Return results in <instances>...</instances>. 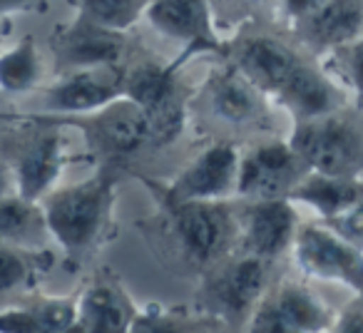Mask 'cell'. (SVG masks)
I'll return each instance as SVG.
<instances>
[{"label":"cell","instance_id":"cell-21","mask_svg":"<svg viewBox=\"0 0 363 333\" xmlns=\"http://www.w3.org/2000/svg\"><path fill=\"white\" fill-rule=\"evenodd\" d=\"M48 242H52V237L40 202L21 194L0 199V244L23 252H45Z\"/></svg>","mask_w":363,"mask_h":333},{"label":"cell","instance_id":"cell-16","mask_svg":"<svg viewBox=\"0 0 363 333\" xmlns=\"http://www.w3.org/2000/svg\"><path fill=\"white\" fill-rule=\"evenodd\" d=\"M77 301V333H130V323L137 313L125 288L115 281L87 283L75 296Z\"/></svg>","mask_w":363,"mask_h":333},{"label":"cell","instance_id":"cell-27","mask_svg":"<svg viewBox=\"0 0 363 333\" xmlns=\"http://www.w3.org/2000/svg\"><path fill=\"white\" fill-rule=\"evenodd\" d=\"M130 333H187V328L177 318L174 311L160 306V303H147V306L137 308L130 323Z\"/></svg>","mask_w":363,"mask_h":333},{"label":"cell","instance_id":"cell-24","mask_svg":"<svg viewBox=\"0 0 363 333\" xmlns=\"http://www.w3.org/2000/svg\"><path fill=\"white\" fill-rule=\"evenodd\" d=\"M45 77L43 55L30 40L0 52V92L6 95H28Z\"/></svg>","mask_w":363,"mask_h":333},{"label":"cell","instance_id":"cell-34","mask_svg":"<svg viewBox=\"0 0 363 333\" xmlns=\"http://www.w3.org/2000/svg\"><path fill=\"white\" fill-rule=\"evenodd\" d=\"M351 308H358V311H363V293H361V296L353 298V301H351Z\"/></svg>","mask_w":363,"mask_h":333},{"label":"cell","instance_id":"cell-7","mask_svg":"<svg viewBox=\"0 0 363 333\" xmlns=\"http://www.w3.org/2000/svg\"><path fill=\"white\" fill-rule=\"evenodd\" d=\"M242 152L229 142L209 145L199 152L167 187L157 192L174 202H227L237 194Z\"/></svg>","mask_w":363,"mask_h":333},{"label":"cell","instance_id":"cell-5","mask_svg":"<svg viewBox=\"0 0 363 333\" xmlns=\"http://www.w3.org/2000/svg\"><path fill=\"white\" fill-rule=\"evenodd\" d=\"M291 256L306 278L341 283L356 296L363 293V252L323 222L298 227Z\"/></svg>","mask_w":363,"mask_h":333},{"label":"cell","instance_id":"cell-18","mask_svg":"<svg viewBox=\"0 0 363 333\" xmlns=\"http://www.w3.org/2000/svg\"><path fill=\"white\" fill-rule=\"evenodd\" d=\"M55 50L60 62L70 72L85 70V67L120 65L125 43H122V33L105 30V28H97L80 18L75 28L62 33Z\"/></svg>","mask_w":363,"mask_h":333},{"label":"cell","instance_id":"cell-10","mask_svg":"<svg viewBox=\"0 0 363 333\" xmlns=\"http://www.w3.org/2000/svg\"><path fill=\"white\" fill-rule=\"evenodd\" d=\"M127 70L122 65L70 70L48 87L45 107L57 115H90L125 97Z\"/></svg>","mask_w":363,"mask_h":333},{"label":"cell","instance_id":"cell-30","mask_svg":"<svg viewBox=\"0 0 363 333\" xmlns=\"http://www.w3.org/2000/svg\"><path fill=\"white\" fill-rule=\"evenodd\" d=\"M326 0H279V8H281V16L289 26H296L298 21H303L306 16H311L313 11L323 6Z\"/></svg>","mask_w":363,"mask_h":333},{"label":"cell","instance_id":"cell-14","mask_svg":"<svg viewBox=\"0 0 363 333\" xmlns=\"http://www.w3.org/2000/svg\"><path fill=\"white\" fill-rule=\"evenodd\" d=\"M65 164L67 145L60 132H43L33 137L13 166L18 194L33 202H43L52 189H57V179Z\"/></svg>","mask_w":363,"mask_h":333},{"label":"cell","instance_id":"cell-1","mask_svg":"<svg viewBox=\"0 0 363 333\" xmlns=\"http://www.w3.org/2000/svg\"><path fill=\"white\" fill-rule=\"evenodd\" d=\"M237 70L272 97L294 122L311 120L348 105V95L308 50L274 35H249L234 47Z\"/></svg>","mask_w":363,"mask_h":333},{"label":"cell","instance_id":"cell-12","mask_svg":"<svg viewBox=\"0 0 363 333\" xmlns=\"http://www.w3.org/2000/svg\"><path fill=\"white\" fill-rule=\"evenodd\" d=\"M303 50L323 60L328 52L363 38V0H326L294 26Z\"/></svg>","mask_w":363,"mask_h":333},{"label":"cell","instance_id":"cell-32","mask_svg":"<svg viewBox=\"0 0 363 333\" xmlns=\"http://www.w3.org/2000/svg\"><path fill=\"white\" fill-rule=\"evenodd\" d=\"M11 194H18L16 172H13V166H8L6 162L0 159V199L11 197Z\"/></svg>","mask_w":363,"mask_h":333},{"label":"cell","instance_id":"cell-2","mask_svg":"<svg viewBox=\"0 0 363 333\" xmlns=\"http://www.w3.org/2000/svg\"><path fill=\"white\" fill-rule=\"evenodd\" d=\"M40 204L52 242L67 254L90 252L110 227L115 177L110 172H97L70 187L52 189Z\"/></svg>","mask_w":363,"mask_h":333},{"label":"cell","instance_id":"cell-33","mask_svg":"<svg viewBox=\"0 0 363 333\" xmlns=\"http://www.w3.org/2000/svg\"><path fill=\"white\" fill-rule=\"evenodd\" d=\"M30 0H0V13H13V11H23L28 8Z\"/></svg>","mask_w":363,"mask_h":333},{"label":"cell","instance_id":"cell-8","mask_svg":"<svg viewBox=\"0 0 363 333\" xmlns=\"http://www.w3.org/2000/svg\"><path fill=\"white\" fill-rule=\"evenodd\" d=\"M125 97L145 110L155 145H169L184 127V95L172 67L147 62L127 70Z\"/></svg>","mask_w":363,"mask_h":333},{"label":"cell","instance_id":"cell-35","mask_svg":"<svg viewBox=\"0 0 363 333\" xmlns=\"http://www.w3.org/2000/svg\"><path fill=\"white\" fill-rule=\"evenodd\" d=\"M234 3H257V0H234Z\"/></svg>","mask_w":363,"mask_h":333},{"label":"cell","instance_id":"cell-28","mask_svg":"<svg viewBox=\"0 0 363 333\" xmlns=\"http://www.w3.org/2000/svg\"><path fill=\"white\" fill-rule=\"evenodd\" d=\"M247 333H303V331L279 311V306L267 293V298H264V301L254 308L252 316H249Z\"/></svg>","mask_w":363,"mask_h":333},{"label":"cell","instance_id":"cell-3","mask_svg":"<svg viewBox=\"0 0 363 333\" xmlns=\"http://www.w3.org/2000/svg\"><path fill=\"white\" fill-rule=\"evenodd\" d=\"M291 147L308 169L326 177L363 179V110L343 105L326 115L294 122Z\"/></svg>","mask_w":363,"mask_h":333},{"label":"cell","instance_id":"cell-26","mask_svg":"<svg viewBox=\"0 0 363 333\" xmlns=\"http://www.w3.org/2000/svg\"><path fill=\"white\" fill-rule=\"evenodd\" d=\"M326 72L343 87L351 90L356 97V107L363 110V38L328 52L321 60Z\"/></svg>","mask_w":363,"mask_h":333},{"label":"cell","instance_id":"cell-19","mask_svg":"<svg viewBox=\"0 0 363 333\" xmlns=\"http://www.w3.org/2000/svg\"><path fill=\"white\" fill-rule=\"evenodd\" d=\"M264 97L267 95H262L237 67L219 75L209 87L214 115L234 127L264 125L269 120V107Z\"/></svg>","mask_w":363,"mask_h":333},{"label":"cell","instance_id":"cell-22","mask_svg":"<svg viewBox=\"0 0 363 333\" xmlns=\"http://www.w3.org/2000/svg\"><path fill=\"white\" fill-rule=\"evenodd\" d=\"M269 298L303 333H328L338 318V313L306 281L286 278L269 293Z\"/></svg>","mask_w":363,"mask_h":333},{"label":"cell","instance_id":"cell-20","mask_svg":"<svg viewBox=\"0 0 363 333\" xmlns=\"http://www.w3.org/2000/svg\"><path fill=\"white\" fill-rule=\"evenodd\" d=\"M294 204H306L308 209L321 217V222L363 204V179L358 177H326V174L311 172L296 189L291 197Z\"/></svg>","mask_w":363,"mask_h":333},{"label":"cell","instance_id":"cell-25","mask_svg":"<svg viewBox=\"0 0 363 333\" xmlns=\"http://www.w3.org/2000/svg\"><path fill=\"white\" fill-rule=\"evenodd\" d=\"M150 0H80V18L112 33H125L145 16Z\"/></svg>","mask_w":363,"mask_h":333},{"label":"cell","instance_id":"cell-31","mask_svg":"<svg viewBox=\"0 0 363 333\" xmlns=\"http://www.w3.org/2000/svg\"><path fill=\"white\" fill-rule=\"evenodd\" d=\"M328 333H363V311L346 306V311L338 313L336 323Z\"/></svg>","mask_w":363,"mask_h":333},{"label":"cell","instance_id":"cell-9","mask_svg":"<svg viewBox=\"0 0 363 333\" xmlns=\"http://www.w3.org/2000/svg\"><path fill=\"white\" fill-rule=\"evenodd\" d=\"M298 227L301 222L291 199L249 202L239 212V244L244 254L272 264L291 252Z\"/></svg>","mask_w":363,"mask_h":333},{"label":"cell","instance_id":"cell-13","mask_svg":"<svg viewBox=\"0 0 363 333\" xmlns=\"http://www.w3.org/2000/svg\"><path fill=\"white\" fill-rule=\"evenodd\" d=\"M145 21L160 35L184 43L192 50H219L207 0H150Z\"/></svg>","mask_w":363,"mask_h":333},{"label":"cell","instance_id":"cell-17","mask_svg":"<svg viewBox=\"0 0 363 333\" xmlns=\"http://www.w3.org/2000/svg\"><path fill=\"white\" fill-rule=\"evenodd\" d=\"M0 333H77V301L35 296L0 308Z\"/></svg>","mask_w":363,"mask_h":333},{"label":"cell","instance_id":"cell-23","mask_svg":"<svg viewBox=\"0 0 363 333\" xmlns=\"http://www.w3.org/2000/svg\"><path fill=\"white\" fill-rule=\"evenodd\" d=\"M45 252H23L0 244V308L26 298L40 278V259Z\"/></svg>","mask_w":363,"mask_h":333},{"label":"cell","instance_id":"cell-4","mask_svg":"<svg viewBox=\"0 0 363 333\" xmlns=\"http://www.w3.org/2000/svg\"><path fill=\"white\" fill-rule=\"evenodd\" d=\"M160 197L164 229L179 254L197 266L219 264L239 242V212L227 202H174Z\"/></svg>","mask_w":363,"mask_h":333},{"label":"cell","instance_id":"cell-6","mask_svg":"<svg viewBox=\"0 0 363 333\" xmlns=\"http://www.w3.org/2000/svg\"><path fill=\"white\" fill-rule=\"evenodd\" d=\"M308 174L311 169L289 140L262 142L242 154L237 194L249 202L289 199Z\"/></svg>","mask_w":363,"mask_h":333},{"label":"cell","instance_id":"cell-15","mask_svg":"<svg viewBox=\"0 0 363 333\" xmlns=\"http://www.w3.org/2000/svg\"><path fill=\"white\" fill-rule=\"evenodd\" d=\"M85 120L92 125L90 132L97 140V145L117 157L132 154L145 142L152 140L150 120H147L145 110L130 97H120L112 105L90 112V115H85Z\"/></svg>","mask_w":363,"mask_h":333},{"label":"cell","instance_id":"cell-11","mask_svg":"<svg viewBox=\"0 0 363 333\" xmlns=\"http://www.w3.org/2000/svg\"><path fill=\"white\" fill-rule=\"evenodd\" d=\"M269 261L242 254L214 273L209 283L212 303L232 321H249L254 308L267 298Z\"/></svg>","mask_w":363,"mask_h":333},{"label":"cell","instance_id":"cell-29","mask_svg":"<svg viewBox=\"0 0 363 333\" xmlns=\"http://www.w3.org/2000/svg\"><path fill=\"white\" fill-rule=\"evenodd\" d=\"M323 224H326L328 229H333L338 237H343L346 242H351L353 247L363 252V204L351 209V212L341 214V217L326 219Z\"/></svg>","mask_w":363,"mask_h":333}]
</instances>
